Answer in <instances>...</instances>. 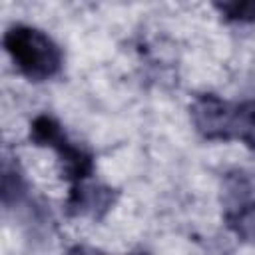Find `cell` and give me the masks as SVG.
Masks as SVG:
<instances>
[{
    "instance_id": "cell-5",
    "label": "cell",
    "mask_w": 255,
    "mask_h": 255,
    "mask_svg": "<svg viewBox=\"0 0 255 255\" xmlns=\"http://www.w3.org/2000/svg\"><path fill=\"white\" fill-rule=\"evenodd\" d=\"M34 199H30V183L20 167L18 157L4 155L2 159V205L6 211L28 207Z\"/></svg>"
},
{
    "instance_id": "cell-4",
    "label": "cell",
    "mask_w": 255,
    "mask_h": 255,
    "mask_svg": "<svg viewBox=\"0 0 255 255\" xmlns=\"http://www.w3.org/2000/svg\"><path fill=\"white\" fill-rule=\"evenodd\" d=\"M120 191L106 183H92L90 179L70 185L66 197V213L68 217H90L94 221H102L116 205Z\"/></svg>"
},
{
    "instance_id": "cell-2",
    "label": "cell",
    "mask_w": 255,
    "mask_h": 255,
    "mask_svg": "<svg viewBox=\"0 0 255 255\" xmlns=\"http://www.w3.org/2000/svg\"><path fill=\"white\" fill-rule=\"evenodd\" d=\"M30 139L38 147H50L56 153L60 173L70 185L86 181L94 175L96 171L94 153L88 147L72 141L64 131L62 124L54 116L48 114L36 116L30 124Z\"/></svg>"
},
{
    "instance_id": "cell-1",
    "label": "cell",
    "mask_w": 255,
    "mask_h": 255,
    "mask_svg": "<svg viewBox=\"0 0 255 255\" xmlns=\"http://www.w3.org/2000/svg\"><path fill=\"white\" fill-rule=\"evenodd\" d=\"M2 42L16 70L26 80L46 82L62 72L64 54L46 32L26 24H14L4 32Z\"/></svg>"
},
{
    "instance_id": "cell-6",
    "label": "cell",
    "mask_w": 255,
    "mask_h": 255,
    "mask_svg": "<svg viewBox=\"0 0 255 255\" xmlns=\"http://www.w3.org/2000/svg\"><path fill=\"white\" fill-rule=\"evenodd\" d=\"M225 223L237 239L255 243V201H247L245 197L233 201L225 211Z\"/></svg>"
},
{
    "instance_id": "cell-8",
    "label": "cell",
    "mask_w": 255,
    "mask_h": 255,
    "mask_svg": "<svg viewBox=\"0 0 255 255\" xmlns=\"http://www.w3.org/2000/svg\"><path fill=\"white\" fill-rule=\"evenodd\" d=\"M211 4L227 22H255V0H211Z\"/></svg>"
},
{
    "instance_id": "cell-7",
    "label": "cell",
    "mask_w": 255,
    "mask_h": 255,
    "mask_svg": "<svg viewBox=\"0 0 255 255\" xmlns=\"http://www.w3.org/2000/svg\"><path fill=\"white\" fill-rule=\"evenodd\" d=\"M233 139L241 141L249 149H255V100L233 104L231 141Z\"/></svg>"
},
{
    "instance_id": "cell-3",
    "label": "cell",
    "mask_w": 255,
    "mask_h": 255,
    "mask_svg": "<svg viewBox=\"0 0 255 255\" xmlns=\"http://www.w3.org/2000/svg\"><path fill=\"white\" fill-rule=\"evenodd\" d=\"M233 104L215 94H199L189 104V118L195 131L207 141H231Z\"/></svg>"
}]
</instances>
